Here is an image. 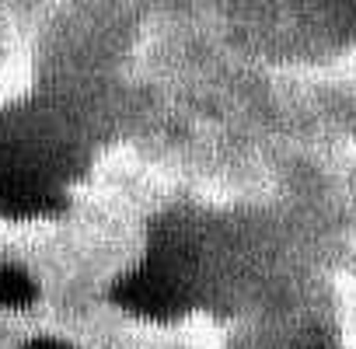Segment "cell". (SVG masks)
I'll return each instance as SVG.
<instances>
[{
	"instance_id": "1",
	"label": "cell",
	"mask_w": 356,
	"mask_h": 349,
	"mask_svg": "<svg viewBox=\"0 0 356 349\" xmlns=\"http://www.w3.org/2000/svg\"><path fill=\"white\" fill-rule=\"evenodd\" d=\"M77 147L53 115L15 108L0 115V168L39 171L56 182H67L77 168Z\"/></svg>"
},
{
	"instance_id": "2",
	"label": "cell",
	"mask_w": 356,
	"mask_h": 349,
	"mask_svg": "<svg viewBox=\"0 0 356 349\" xmlns=\"http://www.w3.org/2000/svg\"><path fill=\"white\" fill-rule=\"evenodd\" d=\"M112 300L143 321H178L193 311V286L175 255L154 252L115 279Z\"/></svg>"
},
{
	"instance_id": "3",
	"label": "cell",
	"mask_w": 356,
	"mask_h": 349,
	"mask_svg": "<svg viewBox=\"0 0 356 349\" xmlns=\"http://www.w3.org/2000/svg\"><path fill=\"white\" fill-rule=\"evenodd\" d=\"M67 210L63 182L39 171L0 168V213L8 220H42Z\"/></svg>"
},
{
	"instance_id": "4",
	"label": "cell",
	"mask_w": 356,
	"mask_h": 349,
	"mask_svg": "<svg viewBox=\"0 0 356 349\" xmlns=\"http://www.w3.org/2000/svg\"><path fill=\"white\" fill-rule=\"evenodd\" d=\"M35 297H39V286L22 266H11V262L0 266V307L22 311V307H32Z\"/></svg>"
},
{
	"instance_id": "5",
	"label": "cell",
	"mask_w": 356,
	"mask_h": 349,
	"mask_svg": "<svg viewBox=\"0 0 356 349\" xmlns=\"http://www.w3.org/2000/svg\"><path fill=\"white\" fill-rule=\"evenodd\" d=\"M25 349H74V346H67V342H60V339H32Z\"/></svg>"
},
{
	"instance_id": "6",
	"label": "cell",
	"mask_w": 356,
	"mask_h": 349,
	"mask_svg": "<svg viewBox=\"0 0 356 349\" xmlns=\"http://www.w3.org/2000/svg\"><path fill=\"white\" fill-rule=\"evenodd\" d=\"M353 8H356V0H353Z\"/></svg>"
}]
</instances>
